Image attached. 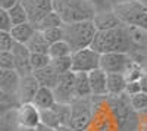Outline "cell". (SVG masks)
<instances>
[{
	"label": "cell",
	"mask_w": 147,
	"mask_h": 131,
	"mask_svg": "<svg viewBox=\"0 0 147 131\" xmlns=\"http://www.w3.org/2000/svg\"><path fill=\"white\" fill-rule=\"evenodd\" d=\"M10 112H7L6 115H3L2 118H0V131H16L18 127H15L13 124H12V121L9 120Z\"/></svg>",
	"instance_id": "d590c367"
},
{
	"label": "cell",
	"mask_w": 147,
	"mask_h": 131,
	"mask_svg": "<svg viewBox=\"0 0 147 131\" xmlns=\"http://www.w3.org/2000/svg\"><path fill=\"white\" fill-rule=\"evenodd\" d=\"M56 115L59 116V121L62 125H69L71 122V115H72V106L66 103H56L52 108Z\"/></svg>",
	"instance_id": "83f0119b"
},
{
	"label": "cell",
	"mask_w": 147,
	"mask_h": 131,
	"mask_svg": "<svg viewBox=\"0 0 147 131\" xmlns=\"http://www.w3.org/2000/svg\"><path fill=\"white\" fill-rule=\"evenodd\" d=\"M53 10L63 24L78 21H93L96 10L88 0H53Z\"/></svg>",
	"instance_id": "3957f363"
},
{
	"label": "cell",
	"mask_w": 147,
	"mask_h": 131,
	"mask_svg": "<svg viewBox=\"0 0 147 131\" xmlns=\"http://www.w3.org/2000/svg\"><path fill=\"white\" fill-rule=\"evenodd\" d=\"M88 80H90L93 96H97V97L107 96V74L102 68H97L91 71V72H88Z\"/></svg>",
	"instance_id": "9a60e30c"
},
{
	"label": "cell",
	"mask_w": 147,
	"mask_h": 131,
	"mask_svg": "<svg viewBox=\"0 0 147 131\" xmlns=\"http://www.w3.org/2000/svg\"><path fill=\"white\" fill-rule=\"evenodd\" d=\"M37 31V28L32 25L31 22H24L19 25H13L10 28V35L13 37L15 43H21V44H27L28 40L34 35V32Z\"/></svg>",
	"instance_id": "e0dca14e"
},
{
	"label": "cell",
	"mask_w": 147,
	"mask_h": 131,
	"mask_svg": "<svg viewBox=\"0 0 147 131\" xmlns=\"http://www.w3.org/2000/svg\"><path fill=\"white\" fill-rule=\"evenodd\" d=\"M72 115L69 127L74 131H85L91 121V105L88 99H75L72 103Z\"/></svg>",
	"instance_id": "52a82bcc"
},
{
	"label": "cell",
	"mask_w": 147,
	"mask_h": 131,
	"mask_svg": "<svg viewBox=\"0 0 147 131\" xmlns=\"http://www.w3.org/2000/svg\"><path fill=\"white\" fill-rule=\"evenodd\" d=\"M15 44L10 31H0V52H10Z\"/></svg>",
	"instance_id": "1f68e13d"
},
{
	"label": "cell",
	"mask_w": 147,
	"mask_h": 131,
	"mask_svg": "<svg viewBox=\"0 0 147 131\" xmlns=\"http://www.w3.org/2000/svg\"><path fill=\"white\" fill-rule=\"evenodd\" d=\"M32 75L35 77V80L38 81L40 87H47V88H55L57 81H59V74L56 71L49 65L46 68H41V69H35L32 71Z\"/></svg>",
	"instance_id": "2e32d148"
},
{
	"label": "cell",
	"mask_w": 147,
	"mask_h": 131,
	"mask_svg": "<svg viewBox=\"0 0 147 131\" xmlns=\"http://www.w3.org/2000/svg\"><path fill=\"white\" fill-rule=\"evenodd\" d=\"M13 108H15V105H12V103H0V118L6 115L7 112H10Z\"/></svg>",
	"instance_id": "f35d334b"
},
{
	"label": "cell",
	"mask_w": 147,
	"mask_h": 131,
	"mask_svg": "<svg viewBox=\"0 0 147 131\" xmlns=\"http://www.w3.org/2000/svg\"><path fill=\"white\" fill-rule=\"evenodd\" d=\"M40 124H43L46 127H50V128H55V130L62 125L59 121V116L56 115V112L53 109H41L40 111Z\"/></svg>",
	"instance_id": "4316f807"
},
{
	"label": "cell",
	"mask_w": 147,
	"mask_h": 131,
	"mask_svg": "<svg viewBox=\"0 0 147 131\" xmlns=\"http://www.w3.org/2000/svg\"><path fill=\"white\" fill-rule=\"evenodd\" d=\"M15 112L18 127L35 130L40 125V109L34 103H21Z\"/></svg>",
	"instance_id": "30bf717a"
},
{
	"label": "cell",
	"mask_w": 147,
	"mask_h": 131,
	"mask_svg": "<svg viewBox=\"0 0 147 131\" xmlns=\"http://www.w3.org/2000/svg\"><path fill=\"white\" fill-rule=\"evenodd\" d=\"M32 103L41 109H52L53 106L56 105V97H55V93L52 88H47V87H40L38 91H37L35 97L32 100Z\"/></svg>",
	"instance_id": "d6986e66"
},
{
	"label": "cell",
	"mask_w": 147,
	"mask_h": 131,
	"mask_svg": "<svg viewBox=\"0 0 147 131\" xmlns=\"http://www.w3.org/2000/svg\"><path fill=\"white\" fill-rule=\"evenodd\" d=\"M140 2H141V3H143V5L147 7V0H140Z\"/></svg>",
	"instance_id": "f6af8a7d"
},
{
	"label": "cell",
	"mask_w": 147,
	"mask_h": 131,
	"mask_svg": "<svg viewBox=\"0 0 147 131\" xmlns=\"http://www.w3.org/2000/svg\"><path fill=\"white\" fill-rule=\"evenodd\" d=\"M0 103H12V105H16L18 102H15V97L10 96V94L5 93L2 88H0ZM19 105V103H18Z\"/></svg>",
	"instance_id": "74e56055"
},
{
	"label": "cell",
	"mask_w": 147,
	"mask_h": 131,
	"mask_svg": "<svg viewBox=\"0 0 147 131\" xmlns=\"http://www.w3.org/2000/svg\"><path fill=\"white\" fill-rule=\"evenodd\" d=\"M16 131H35V130H30V128H22V127H18Z\"/></svg>",
	"instance_id": "7bdbcfd3"
},
{
	"label": "cell",
	"mask_w": 147,
	"mask_h": 131,
	"mask_svg": "<svg viewBox=\"0 0 147 131\" xmlns=\"http://www.w3.org/2000/svg\"><path fill=\"white\" fill-rule=\"evenodd\" d=\"M56 131H74V130L69 125H60V127L56 128Z\"/></svg>",
	"instance_id": "b9f144b4"
},
{
	"label": "cell",
	"mask_w": 147,
	"mask_h": 131,
	"mask_svg": "<svg viewBox=\"0 0 147 131\" xmlns=\"http://www.w3.org/2000/svg\"><path fill=\"white\" fill-rule=\"evenodd\" d=\"M35 131H56L55 128H50V127H46V125H43V124H40L38 127L35 128Z\"/></svg>",
	"instance_id": "60d3db41"
},
{
	"label": "cell",
	"mask_w": 147,
	"mask_h": 131,
	"mask_svg": "<svg viewBox=\"0 0 147 131\" xmlns=\"http://www.w3.org/2000/svg\"><path fill=\"white\" fill-rule=\"evenodd\" d=\"M131 105L136 112H143L147 108V93L140 91L137 94L131 96Z\"/></svg>",
	"instance_id": "f546056e"
},
{
	"label": "cell",
	"mask_w": 147,
	"mask_h": 131,
	"mask_svg": "<svg viewBox=\"0 0 147 131\" xmlns=\"http://www.w3.org/2000/svg\"><path fill=\"white\" fill-rule=\"evenodd\" d=\"M25 46L31 53H49V49H50V44L47 43L43 31L40 30H37L34 32V35L28 40Z\"/></svg>",
	"instance_id": "7402d4cb"
},
{
	"label": "cell",
	"mask_w": 147,
	"mask_h": 131,
	"mask_svg": "<svg viewBox=\"0 0 147 131\" xmlns=\"http://www.w3.org/2000/svg\"><path fill=\"white\" fill-rule=\"evenodd\" d=\"M128 80L125 74H107V94L110 96H119L125 93Z\"/></svg>",
	"instance_id": "ffe728a7"
},
{
	"label": "cell",
	"mask_w": 147,
	"mask_h": 131,
	"mask_svg": "<svg viewBox=\"0 0 147 131\" xmlns=\"http://www.w3.org/2000/svg\"><path fill=\"white\" fill-rule=\"evenodd\" d=\"M127 32L129 35V40L136 49H147V30L141 27H134V25H125Z\"/></svg>",
	"instance_id": "44dd1931"
},
{
	"label": "cell",
	"mask_w": 147,
	"mask_h": 131,
	"mask_svg": "<svg viewBox=\"0 0 147 131\" xmlns=\"http://www.w3.org/2000/svg\"><path fill=\"white\" fill-rule=\"evenodd\" d=\"M44 37L47 40L49 44H53V43H57L60 40H63V32H62V27H57V28H49V30H44L43 31Z\"/></svg>",
	"instance_id": "4dcf8cb0"
},
{
	"label": "cell",
	"mask_w": 147,
	"mask_h": 131,
	"mask_svg": "<svg viewBox=\"0 0 147 131\" xmlns=\"http://www.w3.org/2000/svg\"><path fill=\"white\" fill-rule=\"evenodd\" d=\"M113 12L124 25H134L147 30V7L140 0L118 3L113 6Z\"/></svg>",
	"instance_id": "277c9868"
},
{
	"label": "cell",
	"mask_w": 147,
	"mask_h": 131,
	"mask_svg": "<svg viewBox=\"0 0 147 131\" xmlns=\"http://www.w3.org/2000/svg\"><path fill=\"white\" fill-rule=\"evenodd\" d=\"M38 88H40V84L32 74L21 77L19 88H18V94H16V99H18L19 105L21 103H32Z\"/></svg>",
	"instance_id": "7c38bea8"
},
{
	"label": "cell",
	"mask_w": 147,
	"mask_h": 131,
	"mask_svg": "<svg viewBox=\"0 0 147 131\" xmlns=\"http://www.w3.org/2000/svg\"><path fill=\"white\" fill-rule=\"evenodd\" d=\"M63 25V21L60 18L55 10H52L50 14H47L38 24L35 25L37 30L40 31H44V30H49V28H57V27H62Z\"/></svg>",
	"instance_id": "603a6c76"
},
{
	"label": "cell",
	"mask_w": 147,
	"mask_h": 131,
	"mask_svg": "<svg viewBox=\"0 0 147 131\" xmlns=\"http://www.w3.org/2000/svg\"><path fill=\"white\" fill-rule=\"evenodd\" d=\"M19 81H21V75L15 69H0V88L5 93L15 97L18 94Z\"/></svg>",
	"instance_id": "5bb4252c"
},
{
	"label": "cell",
	"mask_w": 147,
	"mask_h": 131,
	"mask_svg": "<svg viewBox=\"0 0 147 131\" xmlns=\"http://www.w3.org/2000/svg\"><path fill=\"white\" fill-rule=\"evenodd\" d=\"M10 52H12V56H13V65H15L16 72L21 77L32 74V68H31V63H30L31 52L27 49V46L21 44V43H15Z\"/></svg>",
	"instance_id": "8fae6325"
},
{
	"label": "cell",
	"mask_w": 147,
	"mask_h": 131,
	"mask_svg": "<svg viewBox=\"0 0 147 131\" xmlns=\"http://www.w3.org/2000/svg\"><path fill=\"white\" fill-rule=\"evenodd\" d=\"M91 49L97 53H131L134 50V46L129 40V35L127 32L125 25L113 30L97 31L96 37L91 43Z\"/></svg>",
	"instance_id": "6da1fadb"
},
{
	"label": "cell",
	"mask_w": 147,
	"mask_h": 131,
	"mask_svg": "<svg viewBox=\"0 0 147 131\" xmlns=\"http://www.w3.org/2000/svg\"><path fill=\"white\" fill-rule=\"evenodd\" d=\"M74 93H75V99H88L90 96H93L87 72H75Z\"/></svg>",
	"instance_id": "ac0fdd59"
},
{
	"label": "cell",
	"mask_w": 147,
	"mask_h": 131,
	"mask_svg": "<svg viewBox=\"0 0 147 131\" xmlns=\"http://www.w3.org/2000/svg\"><path fill=\"white\" fill-rule=\"evenodd\" d=\"M125 2H132V0H115V5H118V3H125Z\"/></svg>",
	"instance_id": "ee69618b"
},
{
	"label": "cell",
	"mask_w": 147,
	"mask_h": 131,
	"mask_svg": "<svg viewBox=\"0 0 147 131\" xmlns=\"http://www.w3.org/2000/svg\"><path fill=\"white\" fill-rule=\"evenodd\" d=\"M143 91L141 90V84H140V80L138 81H128V84H127V88H125V93L128 94V96H134V94H137Z\"/></svg>",
	"instance_id": "8d00e7d4"
},
{
	"label": "cell",
	"mask_w": 147,
	"mask_h": 131,
	"mask_svg": "<svg viewBox=\"0 0 147 131\" xmlns=\"http://www.w3.org/2000/svg\"><path fill=\"white\" fill-rule=\"evenodd\" d=\"M62 32H63V41H66L71 46L74 53L77 50L91 46L97 34V28L93 24V21H78V22L63 24Z\"/></svg>",
	"instance_id": "7a4b0ae2"
},
{
	"label": "cell",
	"mask_w": 147,
	"mask_h": 131,
	"mask_svg": "<svg viewBox=\"0 0 147 131\" xmlns=\"http://www.w3.org/2000/svg\"><path fill=\"white\" fill-rule=\"evenodd\" d=\"M30 63H31L32 71L46 68L50 65V56H49V53H31Z\"/></svg>",
	"instance_id": "f1b7e54d"
},
{
	"label": "cell",
	"mask_w": 147,
	"mask_h": 131,
	"mask_svg": "<svg viewBox=\"0 0 147 131\" xmlns=\"http://www.w3.org/2000/svg\"><path fill=\"white\" fill-rule=\"evenodd\" d=\"M132 65L129 53H105L100 57V68L106 74H127Z\"/></svg>",
	"instance_id": "8992f818"
},
{
	"label": "cell",
	"mask_w": 147,
	"mask_h": 131,
	"mask_svg": "<svg viewBox=\"0 0 147 131\" xmlns=\"http://www.w3.org/2000/svg\"><path fill=\"white\" fill-rule=\"evenodd\" d=\"M0 69H15L12 52H0Z\"/></svg>",
	"instance_id": "836d02e7"
},
{
	"label": "cell",
	"mask_w": 147,
	"mask_h": 131,
	"mask_svg": "<svg viewBox=\"0 0 147 131\" xmlns=\"http://www.w3.org/2000/svg\"><path fill=\"white\" fill-rule=\"evenodd\" d=\"M96 12H105L112 10L115 6V0H88Z\"/></svg>",
	"instance_id": "d6a6232c"
},
{
	"label": "cell",
	"mask_w": 147,
	"mask_h": 131,
	"mask_svg": "<svg viewBox=\"0 0 147 131\" xmlns=\"http://www.w3.org/2000/svg\"><path fill=\"white\" fill-rule=\"evenodd\" d=\"M7 14H9V18H10V22H12V27L19 25V24H24V22H30L27 10H25V7L22 6L21 2H18L13 7H10L7 10Z\"/></svg>",
	"instance_id": "cb8c5ba5"
},
{
	"label": "cell",
	"mask_w": 147,
	"mask_h": 131,
	"mask_svg": "<svg viewBox=\"0 0 147 131\" xmlns=\"http://www.w3.org/2000/svg\"><path fill=\"white\" fill-rule=\"evenodd\" d=\"M10 28H12V22L7 10L0 7V31H10Z\"/></svg>",
	"instance_id": "e575fe53"
},
{
	"label": "cell",
	"mask_w": 147,
	"mask_h": 131,
	"mask_svg": "<svg viewBox=\"0 0 147 131\" xmlns=\"http://www.w3.org/2000/svg\"><path fill=\"white\" fill-rule=\"evenodd\" d=\"M72 55V49H71V46L63 41V40H60L57 43H53L50 44V49H49V56H50V59L53 57H63V56H71Z\"/></svg>",
	"instance_id": "484cf974"
},
{
	"label": "cell",
	"mask_w": 147,
	"mask_h": 131,
	"mask_svg": "<svg viewBox=\"0 0 147 131\" xmlns=\"http://www.w3.org/2000/svg\"><path fill=\"white\" fill-rule=\"evenodd\" d=\"M25 7L28 21L35 27L47 14L53 10V0H19Z\"/></svg>",
	"instance_id": "9c48e42d"
},
{
	"label": "cell",
	"mask_w": 147,
	"mask_h": 131,
	"mask_svg": "<svg viewBox=\"0 0 147 131\" xmlns=\"http://www.w3.org/2000/svg\"><path fill=\"white\" fill-rule=\"evenodd\" d=\"M50 66L56 71L59 75L71 72V71H72V57L71 56L53 57V59H50Z\"/></svg>",
	"instance_id": "d4e9b609"
},
{
	"label": "cell",
	"mask_w": 147,
	"mask_h": 131,
	"mask_svg": "<svg viewBox=\"0 0 147 131\" xmlns=\"http://www.w3.org/2000/svg\"><path fill=\"white\" fill-rule=\"evenodd\" d=\"M18 2H19V0H0V7L9 10L10 7H13Z\"/></svg>",
	"instance_id": "ab89813d"
},
{
	"label": "cell",
	"mask_w": 147,
	"mask_h": 131,
	"mask_svg": "<svg viewBox=\"0 0 147 131\" xmlns=\"http://www.w3.org/2000/svg\"><path fill=\"white\" fill-rule=\"evenodd\" d=\"M74 86H75V72H66L59 75V81L56 87L53 88L56 103H66L71 105L75 100V93H74Z\"/></svg>",
	"instance_id": "ba28073f"
},
{
	"label": "cell",
	"mask_w": 147,
	"mask_h": 131,
	"mask_svg": "<svg viewBox=\"0 0 147 131\" xmlns=\"http://www.w3.org/2000/svg\"><path fill=\"white\" fill-rule=\"evenodd\" d=\"M93 24L96 25L97 31H106V30H113L119 28L124 24L121 22V19L116 16V14L112 10H105V12H96V15L93 18Z\"/></svg>",
	"instance_id": "4fadbf2b"
},
{
	"label": "cell",
	"mask_w": 147,
	"mask_h": 131,
	"mask_svg": "<svg viewBox=\"0 0 147 131\" xmlns=\"http://www.w3.org/2000/svg\"><path fill=\"white\" fill-rule=\"evenodd\" d=\"M72 57V72H91V71L100 68L102 55L93 50L91 47L77 50L71 55Z\"/></svg>",
	"instance_id": "5b68a950"
}]
</instances>
